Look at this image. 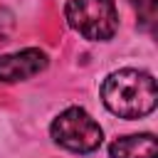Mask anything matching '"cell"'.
Masks as SVG:
<instances>
[{
  "label": "cell",
  "mask_w": 158,
  "mask_h": 158,
  "mask_svg": "<svg viewBox=\"0 0 158 158\" xmlns=\"http://www.w3.org/2000/svg\"><path fill=\"white\" fill-rule=\"evenodd\" d=\"M101 99L111 114L121 118H141L156 109L158 101L156 79L148 72L118 69L104 79Z\"/></svg>",
  "instance_id": "6da1fadb"
},
{
  "label": "cell",
  "mask_w": 158,
  "mask_h": 158,
  "mask_svg": "<svg viewBox=\"0 0 158 158\" xmlns=\"http://www.w3.org/2000/svg\"><path fill=\"white\" fill-rule=\"evenodd\" d=\"M64 15H67V22L81 37L94 42L111 40L118 27L114 0H69Z\"/></svg>",
  "instance_id": "7a4b0ae2"
},
{
  "label": "cell",
  "mask_w": 158,
  "mask_h": 158,
  "mask_svg": "<svg viewBox=\"0 0 158 158\" xmlns=\"http://www.w3.org/2000/svg\"><path fill=\"white\" fill-rule=\"evenodd\" d=\"M52 138L72 153H91L101 146V126L84 109H67L52 121Z\"/></svg>",
  "instance_id": "3957f363"
},
{
  "label": "cell",
  "mask_w": 158,
  "mask_h": 158,
  "mask_svg": "<svg viewBox=\"0 0 158 158\" xmlns=\"http://www.w3.org/2000/svg\"><path fill=\"white\" fill-rule=\"evenodd\" d=\"M47 67V54L30 47L15 54L0 57V81H25Z\"/></svg>",
  "instance_id": "277c9868"
},
{
  "label": "cell",
  "mask_w": 158,
  "mask_h": 158,
  "mask_svg": "<svg viewBox=\"0 0 158 158\" xmlns=\"http://www.w3.org/2000/svg\"><path fill=\"white\" fill-rule=\"evenodd\" d=\"M109 153L111 158H158V143L153 133H133L116 138Z\"/></svg>",
  "instance_id": "5b68a950"
},
{
  "label": "cell",
  "mask_w": 158,
  "mask_h": 158,
  "mask_svg": "<svg viewBox=\"0 0 158 158\" xmlns=\"http://www.w3.org/2000/svg\"><path fill=\"white\" fill-rule=\"evenodd\" d=\"M12 30H15V15H12V10L0 5V47L12 37Z\"/></svg>",
  "instance_id": "8992f818"
},
{
  "label": "cell",
  "mask_w": 158,
  "mask_h": 158,
  "mask_svg": "<svg viewBox=\"0 0 158 158\" xmlns=\"http://www.w3.org/2000/svg\"><path fill=\"white\" fill-rule=\"evenodd\" d=\"M128 2H131V5H133V7H138V5H143V2H146V0H128Z\"/></svg>",
  "instance_id": "52a82bcc"
}]
</instances>
